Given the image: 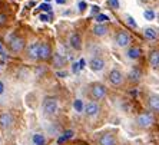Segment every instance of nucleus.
<instances>
[{"instance_id": "nucleus-1", "label": "nucleus", "mask_w": 159, "mask_h": 145, "mask_svg": "<svg viewBox=\"0 0 159 145\" xmlns=\"http://www.w3.org/2000/svg\"><path fill=\"white\" fill-rule=\"evenodd\" d=\"M42 111H43L44 115H55L57 112V99L52 96H46L43 99V104H42Z\"/></svg>"}, {"instance_id": "nucleus-2", "label": "nucleus", "mask_w": 159, "mask_h": 145, "mask_svg": "<svg viewBox=\"0 0 159 145\" xmlns=\"http://www.w3.org/2000/svg\"><path fill=\"white\" fill-rule=\"evenodd\" d=\"M136 124L139 128L146 129V128H149L152 124H153V116H152L151 114H148V112H143V114H141V115L138 116Z\"/></svg>"}, {"instance_id": "nucleus-3", "label": "nucleus", "mask_w": 159, "mask_h": 145, "mask_svg": "<svg viewBox=\"0 0 159 145\" xmlns=\"http://www.w3.org/2000/svg\"><path fill=\"white\" fill-rule=\"evenodd\" d=\"M90 93H92L93 99H102V98H105V95H106V88H105V85H102V83H93L92 88H90Z\"/></svg>"}, {"instance_id": "nucleus-4", "label": "nucleus", "mask_w": 159, "mask_h": 145, "mask_svg": "<svg viewBox=\"0 0 159 145\" xmlns=\"http://www.w3.org/2000/svg\"><path fill=\"white\" fill-rule=\"evenodd\" d=\"M13 122H15V119H13V115H11L10 112L0 114V128H2V129H9V128H11Z\"/></svg>"}, {"instance_id": "nucleus-5", "label": "nucleus", "mask_w": 159, "mask_h": 145, "mask_svg": "<svg viewBox=\"0 0 159 145\" xmlns=\"http://www.w3.org/2000/svg\"><path fill=\"white\" fill-rule=\"evenodd\" d=\"M115 42H116V45L119 46V48H125V46L129 45V42H130V36L126 32H123V30H120V32H118L115 36Z\"/></svg>"}, {"instance_id": "nucleus-6", "label": "nucleus", "mask_w": 159, "mask_h": 145, "mask_svg": "<svg viewBox=\"0 0 159 145\" xmlns=\"http://www.w3.org/2000/svg\"><path fill=\"white\" fill-rule=\"evenodd\" d=\"M39 49H40V43L39 42H34V43H32V45L27 48V58H29L30 60H37L39 59Z\"/></svg>"}, {"instance_id": "nucleus-7", "label": "nucleus", "mask_w": 159, "mask_h": 145, "mask_svg": "<svg viewBox=\"0 0 159 145\" xmlns=\"http://www.w3.org/2000/svg\"><path fill=\"white\" fill-rule=\"evenodd\" d=\"M89 68H90V71H93V72L103 71L105 60L102 59V58H92V59L89 60Z\"/></svg>"}, {"instance_id": "nucleus-8", "label": "nucleus", "mask_w": 159, "mask_h": 145, "mask_svg": "<svg viewBox=\"0 0 159 145\" xmlns=\"http://www.w3.org/2000/svg\"><path fill=\"white\" fill-rule=\"evenodd\" d=\"M109 82H111L112 85L119 86L123 82V73L120 71H118V69L111 71V73H109Z\"/></svg>"}, {"instance_id": "nucleus-9", "label": "nucleus", "mask_w": 159, "mask_h": 145, "mask_svg": "<svg viewBox=\"0 0 159 145\" xmlns=\"http://www.w3.org/2000/svg\"><path fill=\"white\" fill-rule=\"evenodd\" d=\"M99 111H100V108L96 102H89V104L85 106V114H86V116H89V118L96 116L98 114H99Z\"/></svg>"}, {"instance_id": "nucleus-10", "label": "nucleus", "mask_w": 159, "mask_h": 145, "mask_svg": "<svg viewBox=\"0 0 159 145\" xmlns=\"http://www.w3.org/2000/svg\"><path fill=\"white\" fill-rule=\"evenodd\" d=\"M66 65H67L66 56L59 55V53H55V55H53V68H56V69H62V68H65Z\"/></svg>"}, {"instance_id": "nucleus-11", "label": "nucleus", "mask_w": 159, "mask_h": 145, "mask_svg": "<svg viewBox=\"0 0 159 145\" xmlns=\"http://www.w3.org/2000/svg\"><path fill=\"white\" fill-rule=\"evenodd\" d=\"M25 48V40H23L22 37H13L10 42V49H11V52H20L22 49Z\"/></svg>"}, {"instance_id": "nucleus-12", "label": "nucleus", "mask_w": 159, "mask_h": 145, "mask_svg": "<svg viewBox=\"0 0 159 145\" xmlns=\"http://www.w3.org/2000/svg\"><path fill=\"white\" fill-rule=\"evenodd\" d=\"M52 55V50H50V46L48 43H40V49H39V59L46 60L50 58Z\"/></svg>"}, {"instance_id": "nucleus-13", "label": "nucleus", "mask_w": 159, "mask_h": 145, "mask_svg": "<svg viewBox=\"0 0 159 145\" xmlns=\"http://www.w3.org/2000/svg\"><path fill=\"white\" fill-rule=\"evenodd\" d=\"M69 43H70V46L75 49V50H80L82 49V37H80V35L72 33L70 37H69Z\"/></svg>"}, {"instance_id": "nucleus-14", "label": "nucleus", "mask_w": 159, "mask_h": 145, "mask_svg": "<svg viewBox=\"0 0 159 145\" xmlns=\"http://www.w3.org/2000/svg\"><path fill=\"white\" fill-rule=\"evenodd\" d=\"M99 145H116V138L112 134H103L99 138Z\"/></svg>"}, {"instance_id": "nucleus-15", "label": "nucleus", "mask_w": 159, "mask_h": 145, "mask_svg": "<svg viewBox=\"0 0 159 145\" xmlns=\"http://www.w3.org/2000/svg\"><path fill=\"white\" fill-rule=\"evenodd\" d=\"M148 104H149V106H151L152 111L159 112V95H156V93L151 95V96H149Z\"/></svg>"}, {"instance_id": "nucleus-16", "label": "nucleus", "mask_w": 159, "mask_h": 145, "mask_svg": "<svg viewBox=\"0 0 159 145\" xmlns=\"http://www.w3.org/2000/svg\"><path fill=\"white\" fill-rule=\"evenodd\" d=\"M149 63H151L152 68L159 66V50H152L149 53Z\"/></svg>"}, {"instance_id": "nucleus-17", "label": "nucleus", "mask_w": 159, "mask_h": 145, "mask_svg": "<svg viewBox=\"0 0 159 145\" xmlns=\"http://www.w3.org/2000/svg\"><path fill=\"white\" fill-rule=\"evenodd\" d=\"M32 142H33V145H44L46 144V137H44L43 134H40V132L33 134V137H32Z\"/></svg>"}, {"instance_id": "nucleus-18", "label": "nucleus", "mask_w": 159, "mask_h": 145, "mask_svg": "<svg viewBox=\"0 0 159 145\" xmlns=\"http://www.w3.org/2000/svg\"><path fill=\"white\" fill-rule=\"evenodd\" d=\"M107 33V27L105 25H95L93 26V35L95 36H105Z\"/></svg>"}, {"instance_id": "nucleus-19", "label": "nucleus", "mask_w": 159, "mask_h": 145, "mask_svg": "<svg viewBox=\"0 0 159 145\" xmlns=\"http://www.w3.org/2000/svg\"><path fill=\"white\" fill-rule=\"evenodd\" d=\"M128 78H129L130 82H138L141 79V72H139V69H138V68H133L132 71L129 72V76H128Z\"/></svg>"}, {"instance_id": "nucleus-20", "label": "nucleus", "mask_w": 159, "mask_h": 145, "mask_svg": "<svg viewBox=\"0 0 159 145\" xmlns=\"http://www.w3.org/2000/svg\"><path fill=\"white\" fill-rule=\"evenodd\" d=\"M126 55H128L129 59H138L141 56V50H139V48H130Z\"/></svg>"}, {"instance_id": "nucleus-21", "label": "nucleus", "mask_w": 159, "mask_h": 145, "mask_svg": "<svg viewBox=\"0 0 159 145\" xmlns=\"http://www.w3.org/2000/svg\"><path fill=\"white\" fill-rule=\"evenodd\" d=\"M143 35L149 40H155L156 39V32H155V29H152V27H146V29L143 30Z\"/></svg>"}, {"instance_id": "nucleus-22", "label": "nucleus", "mask_w": 159, "mask_h": 145, "mask_svg": "<svg viewBox=\"0 0 159 145\" xmlns=\"http://www.w3.org/2000/svg\"><path fill=\"white\" fill-rule=\"evenodd\" d=\"M73 108L76 112H83L85 111V105H83V101L82 99H76L73 102Z\"/></svg>"}, {"instance_id": "nucleus-23", "label": "nucleus", "mask_w": 159, "mask_h": 145, "mask_svg": "<svg viewBox=\"0 0 159 145\" xmlns=\"http://www.w3.org/2000/svg\"><path fill=\"white\" fill-rule=\"evenodd\" d=\"M72 137H73V131H65L63 137H60V138H59V144H62V142L67 141V139H70Z\"/></svg>"}, {"instance_id": "nucleus-24", "label": "nucleus", "mask_w": 159, "mask_h": 145, "mask_svg": "<svg viewBox=\"0 0 159 145\" xmlns=\"http://www.w3.org/2000/svg\"><path fill=\"white\" fill-rule=\"evenodd\" d=\"M106 20H109V17H107L106 15H102V13L96 15V22H98V25H102V23H105Z\"/></svg>"}, {"instance_id": "nucleus-25", "label": "nucleus", "mask_w": 159, "mask_h": 145, "mask_svg": "<svg viewBox=\"0 0 159 145\" xmlns=\"http://www.w3.org/2000/svg\"><path fill=\"white\" fill-rule=\"evenodd\" d=\"M143 16L146 20H153L155 19V12L153 10H145L143 12Z\"/></svg>"}, {"instance_id": "nucleus-26", "label": "nucleus", "mask_w": 159, "mask_h": 145, "mask_svg": "<svg viewBox=\"0 0 159 145\" xmlns=\"http://www.w3.org/2000/svg\"><path fill=\"white\" fill-rule=\"evenodd\" d=\"M126 23H128L130 27H133V29H135V27H138V23L135 22V19H133L132 16H126Z\"/></svg>"}, {"instance_id": "nucleus-27", "label": "nucleus", "mask_w": 159, "mask_h": 145, "mask_svg": "<svg viewBox=\"0 0 159 145\" xmlns=\"http://www.w3.org/2000/svg\"><path fill=\"white\" fill-rule=\"evenodd\" d=\"M107 3H109V6H111L112 9H119V0H107Z\"/></svg>"}, {"instance_id": "nucleus-28", "label": "nucleus", "mask_w": 159, "mask_h": 145, "mask_svg": "<svg viewBox=\"0 0 159 145\" xmlns=\"http://www.w3.org/2000/svg\"><path fill=\"white\" fill-rule=\"evenodd\" d=\"M72 71H73V73H78V72L80 71V65H79V62H75V63L72 65Z\"/></svg>"}, {"instance_id": "nucleus-29", "label": "nucleus", "mask_w": 159, "mask_h": 145, "mask_svg": "<svg viewBox=\"0 0 159 145\" xmlns=\"http://www.w3.org/2000/svg\"><path fill=\"white\" fill-rule=\"evenodd\" d=\"M39 9H40V10H43V12H50V6H49L48 3H42L40 6H39Z\"/></svg>"}, {"instance_id": "nucleus-30", "label": "nucleus", "mask_w": 159, "mask_h": 145, "mask_svg": "<svg viewBox=\"0 0 159 145\" xmlns=\"http://www.w3.org/2000/svg\"><path fill=\"white\" fill-rule=\"evenodd\" d=\"M39 19H40L42 22H49V19H50V17H49L48 15H40V17H39Z\"/></svg>"}, {"instance_id": "nucleus-31", "label": "nucleus", "mask_w": 159, "mask_h": 145, "mask_svg": "<svg viewBox=\"0 0 159 145\" xmlns=\"http://www.w3.org/2000/svg\"><path fill=\"white\" fill-rule=\"evenodd\" d=\"M56 75H57L59 78H66V76H67L66 72H56Z\"/></svg>"}, {"instance_id": "nucleus-32", "label": "nucleus", "mask_w": 159, "mask_h": 145, "mask_svg": "<svg viewBox=\"0 0 159 145\" xmlns=\"http://www.w3.org/2000/svg\"><path fill=\"white\" fill-rule=\"evenodd\" d=\"M99 10H100L99 6H93L92 7V13H98V15H99Z\"/></svg>"}, {"instance_id": "nucleus-33", "label": "nucleus", "mask_w": 159, "mask_h": 145, "mask_svg": "<svg viewBox=\"0 0 159 145\" xmlns=\"http://www.w3.org/2000/svg\"><path fill=\"white\" fill-rule=\"evenodd\" d=\"M4 92V82L3 81H0V95Z\"/></svg>"}, {"instance_id": "nucleus-34", "label": "nucleus", "mask_w": 159, "mask_h": 145, "mask_svg": "<svg viewBox=\"0 0 159 145\" xmlns=\"http://www.w3.org/2000/svg\"><path fill=\"white\" fill-rule=\"evenodd\" d=\"M6 19H7L6 15H0V25H3V23L6 22Z\"/></svg>"}, {"instance_id": "nucleus-35", "label": "nucleus", "mask_w": 159, "mask_h": 145, "mask_svg": "<svg viewBox=\"0 0 159 145\" xmlns=\"http://www.w3.org/2000/svg\"><path fill=\"white\" fill-rule=\"evenodd\" d=\"M85 7H86V3L85 2H80V3H79V9H80V10H85Z\"/></svg>"}, {"instance_id": "nucleus-36", "label": "nucleus", "mask_w": 159, "mask_h": 145, "mask_svg": "<svg viewBox=\"0 0 159 145\" xmlns=\"http://www.w3.org/2000/svg\"><path fill=\"white\" fill-rule=\"evenodd\" d=\"M79 65H80V69H83V68H85V60L80 59L79 60Z\"/></svg>"}, {"instance_id": "nucleus-37", "label": "nucleus", "mask_w": 159, "mask_h": 145, "mask_svg": "<svg viewBox=\"0 0 159 145\" xmlns=\"http://www.w3.org/2000/svg\"><path fill=\"white\" fill-rule=\"evenodd\" d=\"M56 3H57V4H63V3H66V0H56Z\"/></svg>"}, {"instance_id": "nucleus-38", "label": "nucleus", "mask_w": 159, "mask_h": 145, "mask_svg": "<svg viewBox=\"0 0 159 145\" xmlns=\"http://www.w3.org/2000/svg\"><path fill=\"white\" fill-rule=\"evenodd\" d=\"M44 2H50V0H44Z\"/></svg>"}]
</instances>
